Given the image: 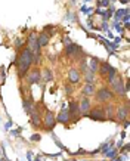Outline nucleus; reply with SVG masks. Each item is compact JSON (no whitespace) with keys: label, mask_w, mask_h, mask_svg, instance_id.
I'll return each instance as SVG.
<instances>
[{"label":"nucleus","mask_w":130,"mask_h":161,"mask_svg":"<svg viewBox=\"0 0 130 161\" xmlns=\"http://www.w3.org/2000/svg\"><path fill=\"white\" fill-rule=\"evenodd\" d=\"M31 64H33V53L28 49L22 50L21 55H19V58H18V61H16V67H18L19 77H24L25 76V73L28 71V68H30Z\"/></svg>","instance_id":"f257e3e1"},{"label":"nucleus","mask_w":130,"mask_h":161,"mask_svg":"<svg viewBox=\"0 0 130 161\" xmlns=\"http://www.w3.org/2000/svg\"><path fill=\"white\" fill-rule=\"evenodd\" d=\"M27 44H28L27 49H28L33 55H39V49H40V46H39V37H37V34H34V33L30 34Z\"/></svg>","instance_id":"f03ea898"},{"label":"nucleus","mask_w":130,"mask_h":161,"mask_svg":"<svg viewBox=\"0 0 130 161\" xmlns=\"http://www.w3.org/2000/svg\"><path fill=\"white\" fill-rule=\"evenodd\" d=\"M95 95H96V99L101 101V102H105V101H108V99L112 98V93H111L108 89H105V87L101 89V90H99L98 93H95Z\"/></svg>","instance_id":"7ed1b4c3"},{"label":"nucleus","mask_w":130,"mask_h":161,"mask_svg":"<svg viewBox=\"0 0 130 161\" xmlns=\"http://www.w3.org/2000/svg\"><path fill=\"white\" fill-rule=\"evenodd\" d=\"M55 124H56V120H55L53 114H52L50 111H47V112H46V115H44V127L49 130V129H53V127H55Z\"/></svg>","instance_id":"20e7f679"},{"label":"nucleus","mask_w":130,"mask_h":161,"mask_svg":"<svg viewBox=\"0 0 130 161\" xmlns=\"http://www.w3.org/2000/svg\"><path fill=\"white\" fill-rule=\"evenodd\" d=\"M129 117V108L127 105H120V108L117 110V118L120 121H124Z\"/></svg>","instance_id":"39448f33"},{"label":"nucleus","mask_w":130,"mask_h":161,"mask_svg":"<svg viewBox=\"0 0 130 161\" xmlns=\"http://www.w3.org/2000/svg\"><path fill=\"white\" fill-rule=\"evenodd\" d=\"M112 86H114L115 93H118V95H124V93H126V87H124L121 79H120V80H114L112 81Z\"/></svg>","instance_id":"423d86ee"},{"label":"nucleus","mask_w":130,"mask_h":161,"mask_svg":"<svg viewBox=\"0 0 130 161\" xmlns=\"http://www.w3.org/2000/svg\"><path fill=\"white\" fill-rule=\"evenodd\" d=\"M89 110H90V101L87 98H83L82 102H80V105H79V111L82 114H86V112H89Z\"/></svg>","instance_id":"0eeeda50"},{"label":"nucleus","mask_w":130,"mask_h":161,"mask_svg":"<svg viewBox=\"0 0 130 161\" xmlns=\"http://www.w3.org/2000/svg\"><path fill=\"white\" fill-rule=\"evenodd\" d=\"M40 80V71L39 70H33L28 76V83L30 84H36L37 81Z\"/></svg>","instance_id":"6e6552de"},{"label":"nucleus","mask_w":130,"mask_h":161,"mask_svg":"<svg viewBox=\"0 0 130 161\" xmlns=\"http://www.w3.org/2000/svg\"><path fill=\"white\" fill-rule=\"evenodd\" d=\"M83 93L87 95V96H92V95H95V93H96V89H95V86H93L92 83H87L86 86L83 87Z\"/></svg>","instance_id":"1a4fd4ad"},{"label":"nucleus","mask_w":130,"mask_h":161,"mask_svg":"<svg viewBox=\"0 0 130 161\" xmlns=\"http://www.w3.org/2000/svg\"><path fill=\"white\" fill-rule=\"evenodd\" d=\"M58 121H61V123H68V121H70V112H68L67 110H62V111L59 112V115H58Z\"/></svg>","instance_id":"9d476101"},{"label":"nucleus","mask_w":130,"mask_h":161,"mask_svg":"<svg viewBox=\"0 0 130 161\" xmlns=\"http://www.w3.org/2000/svg\"><path fill=\"white\" fill-rule=\"evenodd\" d=\"M77 52H82V50H80V47H79L77 44H73V43H71V44L67 47V55H68V56H71V55L74 56Z\"/></svg>","instance_id":"9b49d317"},{"label":"nucleus","mask_w":130,"mask_h":161,"mask_svg":"<svg viewBox=\"0 0 130 161\" xmlns=\"http://www.w3.org/2000/svg\"><path fill=\"white\" fill-rule=\"evenodd\" d=\"M90 117H92L93 120H104L105 114H104V111H102V110H95V111H92V112H90Z\"/></svg>","instance_id":"f8f14e48"},{"label":"nucleus","mask_w":130,"mask_h":161,"mask_svg":"<svg viewBox=\"0 0 130 161\" xmlns=\"http://www.w3.org/2000/svg\"><path fill=\"white\" fill-rule=\"evenodd\" d=\"M70 81L71 83H79L80 81V74H79V71L77 70H70Z\"/></svg>","instance_id":"ddd939ff"},{"label":"nucleus","mask_w":130,"mask_h":161,"mask_svg":"<svg viewBox=\"0 0 130 161\" xmlns=\"http://www.w3.org/2000/svg\"><path fill=\"white\" fill-rule=\"evenodd\" d=\"M99 70V73L102 74V76H106L108 73H109V70H111V67L106 64V62H104V64H101V67L98 68Z\"/></svg>","instance_id":"4468645a"},{"label":"nucleus","mask_w":130,"mask_h":161,"mask_svg":"<svg viewBox=\"0 0 130 161\" xmlns=\"http://www.w3.org/2000/svg\"><path fill=\"white\" fill-rule=\"evenodd\" d=\"M47 43H49V37H47V34H40V36H39V46L43 47V46H46Z\"/></svg>","instance_id":"2eb2a0df"},{"label":"nucleus","mask_w":130,"mask_h":161,"mask_svg":"<svg viewBox=\"0 0 130 161\" xmlns=\"http://www.w3.org/2000/svg\"><path fill=\"white\" fill-rule=\"evenodd\" d=\"M98 68H99V65H98V59H92L90 61V73H96L98 71Z\"/></svg>","instance_id":"dca6fc26"},{"label":"nucleus","mask_w":130,"mask_h":161,"mask_svg":"<svg viewBox=\"0 0 130 161\" xmlns=\"http://www.w3.org/2000/svg\"><path fill=\"white\" fill-rule=\"evenodd\" d=\"M24 110H25L28 114H31V112H33V102H31V101H24Z\"/></svg>","instance_id":"f3484780"},{"label":"nucleus","mask_w":130,"mask_h":161,"mask_svg":"<svg viewBox=\"0 0 130 161\" xmlns=\"http://www.w3.org/2000/svg\"><path fill=\"white\" fill-rule=\"evenodd\" d=\"M31 117H33L31 120H33V124H34V126H40V123H42V121H40L39 114H36V112H31Z\"/></svg>","instance_id":"a211bd4d"},{"label":"nucleus","mask_w":130,"mask_h":161,"mask_svg":"<svg viewBox=\"0 0 130 161\" xmlns=\"http://www.w3.org/2000/svg\"><path fill=\"white\" fill-rule=\"evenodd\" d=\"M70 105H71V107H70V110H71V112H76V111L79 110V105H77L76 102H71Z\"/></svg>","instance_id":"6ab92c4d"},{"label":"nucleus","mask_w":130,"mask_h":161,"mask_svg":"<svg viewBox=\"0 0 130 161\" xmlns=\"http://www.w3.org/2000/svg\"><path fill=\"white\" fill-rule=\"evenodd\" d=\"M86 79L87 83H92L93 81V73H86Z\"/></svg>","instance_id":"aec40b11"},{"label":"nucleus","mask_w":130,"mask_h":161,"mask_svg":"<svg viewBox=\"0 0 130 161\" xmlns=\"http://www.w3.org/2000/svg\"><path fill=\"white\" fill-rule=\"evenodd\" d=\"M44 79H46V80H50V79H52V74H50V71H49V70H46V71H44Z\"/></svg>","instance_id":"412c9836"},{"label":"nucleus","mask_w":130,"mask_h":161,"mask_svg":"<svg viewBox=\"0 0 130 161\" xmlns=\"http://www.w3.org/2000/svg\"><path fill=\"white\" fill-rule=\"evenodd\" d=\"M31 139H33V140H39V139H40V136H39V135H34Z\"/></svg>","instance_id":"4be33fe9"},{"label":"nucleus","mask_w":130,"mask_h":161,"mask_svg":"<svg viewBox=\"0 0 130 161\" xmlns=\"http://www.w3.org/2000/svg\"><path fill=\"white\" fill-rule=\"evenodd\" d=\"M65 90H67V93H71V86H67Z\"/></svg>","instance_id":"5701e85b"},{"label":"nucleus","mask_w":130,"mask_h":161,"mask_svg":"<svg viewBox=\"0 0 130 161\" xmlns=\"http://www.w3.org/2000/svg\"><path fill=\"white\" fill-rule=\"evenodd\" d=\"M0 161H3V160H0Z\"/></svg>","instance_id":"b1692460"}]
</instances>
